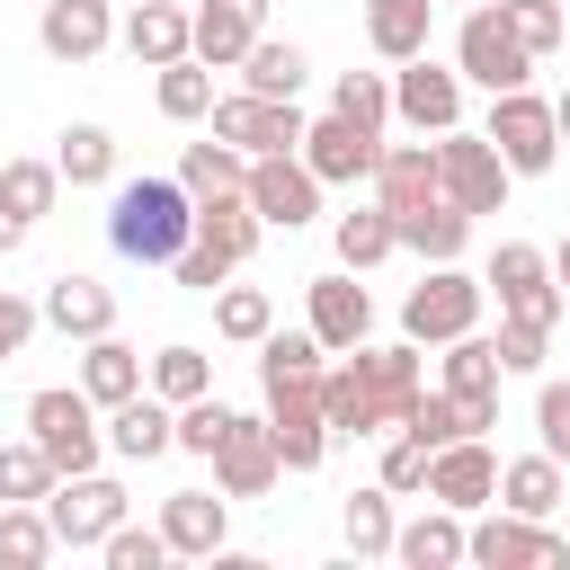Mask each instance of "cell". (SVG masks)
Wrapping results in <instances>:
<instances>
[{
	"instance_id": "1",
	"label": "cell",
	"mask_w": 570,
	"mask_h": 570,
	"mask_svg": "<svg viewBox=\"0 0 570 570\" xmlns=\"http://www.w3.org/2000/svg\"><path fill=\"white\" fill-rule=\"evenodd\" d=\"M196 232V196L178 178H125L107 196V249L134 258V267H169Z\"/></svg>"
},
{
	"instance_id": "2",
	"label": "cell",
	"mask_w": 570,
	"mask_h": 570,
	"mask_svg": "<svg viewBox=\"0 0 570 570\" xmlns=\"http://www.w3.org/2000/svg\"><path fill=\"white\" fill-rule=\"evenodd\" d=\"M454 71H463L472 89H490V98L534 80V53H525L517 27L499 18V0H472V9H463V27H454Z\"/></svg>"
},
{
	"instance_id": "3",
	"label": "cell",
	"mask_w": 570,
	"mask_h": 570,
	"mask_svg": "<svg viewBox=\"0 0 570 570\" xmlns=\"http://www.w3.org/2000/svg\"><path fill=\"white\" fill-rule=\"evenodd\" d=\"M27 436L53 454V472H98V454H107L98 401H89L80 383H53V392H36V401H27Z\"/></svg>"
},
{
	"instance_id": "4",
	"label": "cell",
	"mask_w": 570,
	"mask_h": 570,
	"mask_svg": "<svg viewBox=\"0 0 570 570\" xmlns=\"http://www.w3.org/2000/svg\"><path fill=\"white\" fill-rule=\"evenodd\" d=\"M45 517H53V543H62V552H98V543L134 517V499H125V481H107V472H62V481L45 490Z\"/></svg>"
},
{
	"instance_id": "5",
	"label": "cell",
	"mask_w": 570,
	"mask_h": 570,
	"mask_svg": "<svg viewBox=\"0 0 570 570\" xmlns=\"http://www.w3.org/2000/svg\"><path fill=\"white\" fill-rule=\"evenodd\" d=\"M481 134H490V151L508 160V178H543V169L561 160L552 98H534V89H499V98H490V116H481Z\"/></svg>"
},
{
	"instance_id": "6",
	"label": "cell",
	"mask_w": 570,
	"mask_h": 570,
	"mask_svg": "<svg viewBox=\"0 0 570 570\" xmlns=\"http://www.w3.org/2000/svg\"><path fill=\"white\" fill-rule=\"evenodd\" d=\"M481 294H499V312L508 321H534V330H561V312H570L561 285H552V249H534V240H499Z\"/></svg>"
},
{
	"instance_id": "7",
	"label": "cell",
	"mask_w": 570,
	"mask_h": 570,
	"mask_svg": "<svg viewBox=\"0 0 570 570\" xmlns=\"http://www.w3.org/2000/svg\"><path fill=\"white\" fill-rule=\"evenodd\" d=\"M463 330H481V276H463L454 258H436V267L410 285V303H401V338L445 347V338H463Z\"/></svg>"
},
{
	"instance_id": "8",
	"label": "cell",
	"mask_w": 570,
	"mask_h": 570,
	"mask_svg": "<svg viewBox=\"0 0 570 570\" xmlns=\"http://www.w3.org/2000/svg\"><path fill=\"white\" fill-rule=\"evenodd\" d=\"M428 151H436V187H445L463 214H508V160L490 151V134H463V125H445Z\"/></svg>"
},
{
	"instance_id": "9",
	"label": "cell",
	"mask_w": 570,
	"mask_h": 570,
	"mask_svg": "<svg viewBox=\"0 0 570 570\" xmlns=\"http://www.w3.org/2000/svg\"><path fill=\"white\" fill-rule=\"evenodd\" d=\"M463 561H481V570H561V561H570V543H561L543 517L499 508V517L463 525Z\"/></svg>"
},
{
	"instance_id": "10",
	"label": "cell",
	"mask_w": 570,
	"mask_h": 570,
	"mask_svg": "<svg viewBox=\"0 0 570 570\" xmlns=\"http://www.w3.org/2000/svg\"><path fill=\"white\" fill-rule=\"evenodd\" d=\"M267 436H276V463L285 472H321L330 463V419H321V374L312 383H267Z\"/></svg>"
},
{
	"instance_id": "11",
	"label": "cell",
	"mask_w": 570,
	"mask_h": 570,
	"mask_svg": "<svg viewBox=\"0 0 570 570\" xmlns=\"http://www.w3.org/2000/svg\"><path fill=\"white\" fill-rule=\"evenodd\" d=\"M392 116H401L410 134H445V125H463V71H454V62H428V53L392 62Z\"/></svg>"
},
{
	"instance_id": "12",
	"label": "cell",
	"mask_w": 570,
	"mask_h": 570,
	"mask_svg": "<svg viewBox=\"0 0 570 570\" xmlns=\"http://www.w3.org/2000/svg\"><path fill=\"white\" fill-rule=\"evenodd\" d=\"M240 196L258 205V223H267V232H303V223L321 214V178L303 169V151H267V160H249Z\"/></svg>"
},
{
	"instance_id": "13",
	"label": "cell",
	"mask_w": 570,
	"mask_h": 570,
	"mask_svg": "<svg viewBox=\"0 0 570 570\" xmlns=\"http://www.w3.org/2000/svg\"><path fill=\"white\" fill-rule=\"evenodd\" d=\"M419 499H436V508H454V517H481V508L499 499V454H490V436H454V445H436Z\"/></svg>"
},
{
	"instance_id": "14",
	"label": "cell",
	"mask_w": 570,
	"mask_h": 570,
	"mask_svg": "<svg viewBox=\"0 0 570 570\" xmlns=\"http://www.w3.org/2000/svg\"><path fill=\"white\" fill-rule=\"evenodd\" d=\"M214 134H223L232 151L267 160V151H294V142H303V116H294V98H258V89H232V98H214Z\"/></svg>"
},
{
	"instance_id": "15",
	"label": "cell",
	"mask_w": 570,
	"mask_h": 570,
	"mask_svg": "<svg viewBox=\"0 0 570 570\" xmlns=\"http://www.w3.org/2000/svg\"><path fill=\"white\" fill-rule=\"evenodd\" d=\"M205 463H214V490H223V499H267V490H276V472H285V463H276L267 419H240V410H232V428L214 436V454H205Z\"/></svg>"
},
{
	"instance_id": "16",
	"label": "cell",
	"mask_w": 570,
	"mask_h": 570,
	"mask_svg": "<svg viewBox=\"0 0 570 570\" xmlns=\"http://www.w3.org/2000/svg\"><path fill=\"white\" fill-rule=\"evenodd\" d=\"M303 169L321 178V187H356V178H374V151H383V134H365V125H347V116H321V125H303Z\"/></svg>"
},
{
	"instance_id": "17",
	"label": "cell",
	"mask_w": 570,
	"mask_h": 570,
	"mask_svg": "<svg viewBox=\"0 0 570 570\" xmlns=\"http://www.w3.org/2000/svg\"><path fill=\"white\" fill-rule=\"evenodd\" d=\"M36 45H45L53 62H98V53L116 45V0H45Z\"/></svg>"
},
{
	"instance_id": "18",
	"label": "cell",
	"mask_w": 570,
	"mask_h": 570,
	"mask_svg": "<svg viewBox=\"0 0 570 570\" xmlns=\"http://www.w3.org/2000/svg\"><path fill=\"white\" fill-rule=\"evenodd\" d=\"M223 525H232V499H214V490H169V499H160V543H169V561H214V552H223Z\"/></svg>"
},
{
	"instance_id": "19",
	"label": "cell",
	"mask_w": 570,
	"mask_h": 570,
	"mask_svg": "<svg viewBox=\"0 0 570 570\" xmlns=\"http://www.w3.org/2000/svg\"><path fill=\"white\" fill-rule=\"evenodd\" d=\"M445 187H436V151L428 142H383L374 151V205L401 223V214H419V205H436Z\"/></svg>"
},
{
	"instance_id": "20",
	"label": "cell",
	"mask_w": 570,
	"mask_h": 570,
	"mask_svg": "<svg viewBox=\"0 0 570 570\" xmlns=\"http://www.w3.org/2000/svg\"><path fill=\"white\" fill-rule=\"evenodd\" d=\"M312 338L330 347V356H347L356 338H374V294L338 267V276H312Z\"/></svg>"
},
{
	"instance_id": "21",
	"label": "cell",
	"mask_w": 570,
	"mask_h": 570,
	"mask_svg": "<svg viewBox=\"0 0 570 570\" xmlns=\"http://www.w3.org/2000/svg\"><path fill=\"white\" fill-rule=\"evenodd\" d=\"M178 445V410L142 383L134 401H116L107 410V454H125V463H151V454H169Z\"/></svg>"
},
{
	"instance_id": "22",
	"label": "cell",
	"mask_w": 570,
	"mask_h": 570,
	"mask_svg": "<svg viewBox=\"0 0 570 570\" xmlns=\"http://www.w3.org/2000/svg\"><path fill=\"white\" fill-rule=\"evenodd\" d=\"M36 312H45V330H62V338H98V330H116V294H107L98 276H80V267L53 276Z\"/></svg>"
},
{
	"instance_id": "23",
	"label": "cell",
	"mask_w": 570,
	"mask_h": 570,
	"mask_svg": "<svg viewBox=\"0 0 570 570\" xmlns=\"http://www.w3.org/2000/svg\"><path fill=\"white\" fill-rule=\"evenodd\" d=\"M321 419H330V436H392V419H383L374 383L356 374V356L347 365H321Z\"/></svg>"
},
{
	"instance_id": "24",
	"label": "cell",
	"mask_w": 570,
	"mask_h": 570,
	"mask_svg": "<svg viewBox=\"0 0 570 570\" xmlns=\"http://www.w3.org/2000/svg\"><path fill=\"white\" fill-rule=\"evenodd\" d=\"M125 53L142 62V71H160V62H178L187 53V9L178 0H125Z\"/></svg>"
},
{
	"instance_id": "25",
	"label": "cell",
	"mask_w": 570,
	"mask_h": 570,
	"mask_svg": "<svg viewBox=\"0 0 570 570\" xmlns=\"http://www.w3.org/2000/svg\"><path fill=\"white\" fill-rule=\"evenodd\" d=\"M80 392L98 401V410H116V401H134L142 392V356L116 338V330H98V338H80Z\"/></svg>"
},
{
	"instance_id": "26",
	"label": "cell",
	"mask_w": 570,
	"mask_h": 570,
	"mask_svg": "<svg viewBox=\"0 0 570 570\" xmlns=\"http://www.w3.org/2000/svg\"><path fill=\"white\" fill-rule=\"evenodd\" d=\"M249 36H258V18L232 9V0H196V9H187V53L214 62V71H232V62L249 53Z\"/></svg>"
},
{
	"instance_id": "27",
	"label": "cell",
	"mask_w": 570,
	"mask_h": 570,
	"mask_svg": "<svg viewBox=\"0 0 570 570\" xmlns=\"http://www.w3.org/2000/svg\"><path fill=\"white\" fill-rule=\"evenodd\" d=\"M428 27H436V0H365V45H374L383 62L428 53Z\"/></svg>"
},
{
	"instance_id": "28",
	"label": "cell",
	"mask_w": 570,
	"mask_h": 570,
	"mask_svg": "<svg viewBox=\"0 0 570 570\" xmlns=\"http://www.w3.org/2000/svg\"><path fill=\"white\" fill-rule=\"evenodd\" d=\"M258 232H267V223H258V205H249L240 187H232V196H196V240H205V249H223L232 267L258 249Z\"/></svg>"
},
{
	"instance_id": "29",
	"label": "cell",
	"mask_w": 570,
	"mask_h": 570,
	"mask_svg": "<svg viewBox=\"0 0 570 570\" xmlns=\"http://www.w3.org/2000/svg\"><path fill=\"white\" fill-rule=\"evenodd\" d=\"M392 240H401V249H419V258L436 267V258H463V240H472V214H463L454 196H436V205L401 214V223H392Z\"/></svg>"
},
{
	"instance_id": "30",
	"label": "cell",
	"mask_w": 570,
	"mask_h": 570,
	"mask_svg": "<svg viewBox=\"0 0 570 570\" xmlns=\"http://www.w3.org/2000/svg\"><path fill=\"white\" fill-rule=\"evenodd\" d=\"M392 561H410V570H454V561H463V517H454V508H428V517L392 525Z\"/></svg>"
},
{
	"instance_id": "31",
	"label": "cell",
	"mask_w": 570,
	"mask_h": 570,
	"mask_svg": "<svg viewBox=\"0 0 570 570\" xmlns=\"http://www.w3.org/2000/svg\"><path fill=\"white\" fill-rule=\"evenodd\" d=\"M62 543H53V517L45 499H0V570H45Z\"/></svg>"
},
{
	"instance_id": "32",
	"label": "cell",
	"mask_w": 570,
	"mask_h": 570,
	"mask_svg": "<svg viewBox=\"0 0 570 570\" xmlns=\"http://www.w3.org/2000/svg\"><path fill=\"white\" fill-rule=\"evenodd\" d=\"M232 71H240V89H258V98H294L312 62H303V45H294V36H249V53H240Z\"/></svg>"
},
{
	"instance_id": "33",
	"label": "cell",
	"mask_w": 570,
	"mask_h": 570,
	"mask_svg": "<svg viewBox=\"0 0 570 570\" xmlns=\"http://www.w3.org/2000/svg\"><path fill=\"white\" fill-rule=\"evenodd\" d=\"M53 169H62V187H116V134L107 125H62Z\"/></svg>"
},
{
	"instance_id": "34",
	"label": "cell",
	"mask_w": 570,
	"mask_h": 570,
	"mask_svg": "<svg viewBox=\"0 0 570 570\" xmlns=\"http://www.w3.org/2000/svg\"><path fill=\"white\" fill-rule=\"evenodd\" d=\"M392 490L374 481V490H347V508H338V534H347V552L356 561H392Z\"/></svg>"
},
{
	"instance_id": "35",
	"label": "cell",
	"mask_w": 570,
	"mask_h": 570,
	"mask_svg": "<svg viewBox=\"0 0 570 570\" xmlns=\"http://www.w3.org/2000/svg\"><path fill=\"white\" fill-rule=\"evenodd\" d=\"M330 240H338V267H347V276H365V267H383V258L401 249L383 205H356V214H338V223H330Z\"/></svg>"
},
{
	"instance_id": "36",
	"label": "cell",
	"mask_w": 570,
	"mask_h": 570,
	"mask_svg": "<svg viewBox=\"0 0 570 570\" xmlns=\"http://www.w3.org/2000/svg\"><path fill=\"white\" fill-rule=\"evenodd\" d=\"M499 508H517V517H552V508H561V463H552V454H517V463H499Z\"/></svg>"
},
{
	"instance_id": "37",
	"label": "cell",
	"mask_w": 570,
	"mask_h": 570,
	"mask_svg": "<svg viewBox=\"0 0 570 570\" xmlns=\"http://www.w3.org/2000/svg\"><path fill=\"white\" fill-rule=\"evenodd\" d=\"M160 116L169 125H196V116H214V62H196V53H178V62H160Z\"/></svg>"
},
{
	"instance_id": "38",
	"label": "cell",
	"mask_w": 570,
	"mask_h": 570,
	"mask_svg": "<svg viewBox=\"0 0 570 570\" xmlns=\"http://www.w3.org/2000/svg\"><path fill=\"white\" fill-rule=\"evenodd\" d=\"M240 178H249V151H232L223 134H214V142H187V151H178V187H187V196H232Z\"/></svg>"
},
{
	"instance_id": "39",
	"label": "cell",
	"mask_w": 570,
	"mask_h": 570,
	"mask_svg": "<svg viewBox=\"0 0 570 570\" xmlns=\"http://www.w3.org/2000/svg\"><path fill=\"white\" fill-rule=\"evenodd\" d=\"M508 374H499V347L481 338V330H463V338H445V383L436 392H454V401H481V392H499Z\"/></svg>"
},
{
	"instance_id": "40",
	"label": "cell",
	"mask_w": 570,
	"mask_h": 570,
	"mask_svg": "<svg viewBox=\"0 0 570 570\" xmlns=\"http://www.w3.org/2000/svg\"><path fill=\"white\" fill-rule=\"evenodd\" d=\"M53 196H62V169H53V160H0V205H9L27 232L53 214Z\"/></svg>"
},
{
	"instance_id": "41",
	"label": "cell",
	"mask_w": 570,
	"mask_h": 570,
	"mask_svg": "<svg viewBox=\"0 0 570 570\" xmlns=\"http://www.w3.org/2000/svg\"><path fill=\"white\" fill-rule=\"evenodd\" d=\"M321 365H330V347L312 330H267L258 338V383H312Z\"/></svg>"
},
{
	"instance_id": "42",
	"label": "cell",
	"mask_w": 570,
	"mask_h": 570,
	"mask_svg": "<svg viewBox=\"0 0 570 570\" xmlns=\"http://www.w3.org/2000/svg\"><path fill=\"white\" fill-rule=\"evenodd\" d=\"M142 383L178 410V401H196V392H214V365H205V347H187V338H169L151 365H142Z\"/></svg>"
},
{
	"instance_id": "43",
	"label": "cell",
	"mask_w": 570,
	"mask_h": 570,
	"mask_svg": "<svg viewBox=\"0 0 570 570\" xmlns=\"http://www.w3.org/2000/svg\"><path fill=\"white\" fill-rule=\"evenodd\" d=\"M330 116L383 134V125H392V80H383V71H338V80H330Z\"/></svg>"
},
{
	"instance_id": "44",
	"label": "cell",
	"mask_w": 570,
	"mask_h": 570,
	"mask_svg": "<svg viewBox=\"0 0 570 570\" xmlns=\"http://www.w3.org/2000/svg\"><path fill=\"white\" fill-rule=\"evenodd\" d=\"M214 330H223L232 347H258V338L276 330V303H267L258 285H214Z\"/></svg>"
},
{
	"instance_id": "45",
	"label": "cell",
	"mask_w": 570,
	"mask_h": 570,
	"mask_svg": "<svg viewBox=\"0 0 570 570\" xmlns=\"http://www.w3.org/2000/svg\"><path fill=\"white\" fill-rule=\"evenodd\" d=\"M401 436H419L428 454H436V445H454V436H463L454 392H428V383H419V392H410V410H401Z\"/></svg>"
},
{
	"instance_id": "46",
	"label": "cell",
	"mask_w": 570,
	"mask_h": 570,
	"mask_svg": "<svg viewBox=\"0 0 570 570\" xmlns=\"http://www.w3.org/2000/svg\"><path fill=\"white\" fill-rule=\"evenodd\" d=\"M62 472H53V454L36 445V436H18V445H0V499H45Z\"/></svg>"
},
{
	"instance_id": "47",
	"label": "cell",
	"mask_w": 570,
	"mask_h": 570,
	"mask_svg": "<svg viewBox=\"0 0 570 570\" xmlns=\"http://www.w3.org/2000/svg\"><path fill=\"white\" fill-rule=\"evenodd\" d=\"M499 18L517 27V45L543 62V53H561L570 36H561V0H499Z\"/></svg>"
},
{
	"instance_id": "48",
	"label": "cell",
	"mask_w": 570,
	"mask_h": 570,
	"mask_svg": "<svg viewBox=\"0 0 570 570\" xmlns=\"http://www.w3.org/2000/svg\"><path fill=\"white\" fill-rule=\"evenodd\" d=\"M490 347H499V374H543V347H552V330H534V321H508V312H499Z\"/></svg>"
},
{
	"instance_id": "49",
	"label": "cell",
	"mask_w": 570,
	"mask_h": 570,
	"mask_svg": "<svg viewBox=\"0 0 570 570\" xmlns=\"http://www.w3.org/2000/svg\"><path fill=\"white\" fill-rule=\"evenodd\" d=\"M534 436H543V454L570 472V383H561V374H543V392H534Z\"/></svg>"
},
{
	"instance_id": "50",
	"label": "cell",
	"mask_w": 570,
	"mask_h": 570,
	"mask_svg": "<svg viewBox=\"0 0 570 570\" xmlns=\"http://www.w3.org/2000/svg\"><path fill=\"white\" fill-rule=\"evenodd\" d=\"M232 428V401H214V392H196V401H178V454H214V436Z\"/></svg>"
},
{
	"instance_id": "51",
	"label": "cell",
	"mask_w": 570,
	"mask_h": 570,
	"mask_svg": "<svg viewBox=\"0 0 570 570\" xmlns=\"http://www.w3.org/2000/svg\"><path fill=\"white\" fill-rule=\"evenodd\" d=\"M98 552H107V570H160V561H169L160 525H134V517H125V525H116V534H107Z\"/></svg>"
},
{
	"instance_id": "52",
	"label": "cell",
	"mask_w": 570,
	"mask_h": 570,
	"mask_svg": "<svg viewBox=\"0 0 570 570\" xmlns=\"http://www.w3.org/2000/svg\"><path fill=\"white\" fill-rule=\"evenodd\" d=\"M383 490H392V499H419V490H428V445L401 436V428H392V445H383Z\"/></svg>"
},
{
	"instance_id": "53",
	"label": "cell",
	"mask_w": 570,
	"mask_h": 570,
	"mask_svg": "<svg viewBox=\"0 0 570 570\" xmlns=\"http://www.w3.org/2000/svg\"><path fill=\"white\" fill-rule=\"evenodd\" d=\"M169 276H178V285H187V294H214V285H223V276H232V258H223V249H205V240H196V232H187V249H178V258H169Z\"/></svg>"
},
{
	"instance_id": "54",
	"label": "cell",
	"mask_w": 570,
	"mask_h": 570,
	"mask_svg": "<svg viewBox=\"0 0 570 570\" xmlns=\"http://www.w3.org/2000/svg\"><path fill=\"white\" fill-rule=\"evenodd\" d=\"M36 330H45V312H36L27 294H9V285H0V365H9V356H18Z\"/></svg>"
},
{
	"instance_id": "55",
	"label": "cell",
	"mask_w": 570,
	"mask_h": 570,
	"mask_svg": "<svg viewBox=\"0 0 570 570\" xmlns=\"http://www.w3.org/2000/svg\"><path fill=\"white\" fill-rule=\"evenodd\" d=\"M9 249H27V223H18L9 205H0V258H9Z\"/></svg>"
},
{
	"instance_id": "56",
	"label": "cell",
	"mask_w": 570,
	"mask_h": 570,
	"mask_svg": "<svg viewBox=\"0 0 570 570\" xmlns=\"http://www.w3.org/2000/svg\"><path fill=\"white\" fill-rule=\"evenodd\" d=\"M552 285H561V303H570V232H561V249H552Z\"/></svg>"
},
{
	"instance_id": "57",
	"label": "cell",
	"mask_w": 570,
	"mask_h": 570,
	"mask_svg": "<svg viewBox=\"0 0 570 570\" xmlns=\"http://www.w3.org/2000/svg\"><path fill=\"white\" fill-rule=\"evenodd\" d=\"M552 134H561V142H570V89H561V98H552Z\"/></svg>"
},
{
	"instance_id": "58",
	"label": "cell",
	"mask_w": 570,
	"mask_h": 570,
	"mask_svg": "<svg viewBox=\"0 0 570 570\" xmlns=\"http://www.w3.org/2000/svg\"><path fill=\"white\" fill-rule=\"evenodd\" d=\"M232 9H249V18H267V0H232Z\"/></svg>"
},
{
	"instance_id": "59",
	"label": "cell",
	"mask_w": 570,
	"mask_h": 570,
	"mask_svg": "<svg viewBox=\"0 0 570 570\" xmlns=\"http://www.w3.org/2000/svg\"><path fill=\"white\" fill-rule=\"evenodd\" d=\"M561 36H570V0H561Z\"/></svg>"
},
{
	"instance_id": "60",
	"label": "cell",
	"mask_w": 570,
	"mask_h": 570,
	"mask_svg": "<svg viewBox=\"0 0 570 570\" xmlns=\"http://www.w3.org/2000/svg\"><path fill=\"white\" fill-rule=\"evenodd\" d=\"M463 9H472V0H463Z\"/></svg>"
}]
</instances>
